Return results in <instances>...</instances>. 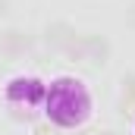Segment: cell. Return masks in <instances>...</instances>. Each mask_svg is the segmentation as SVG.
<instances>
[{
    "label": "cell",
    "mask_w": 135,
    "mask_h": 135,
    "mask_svg": "<svg viewBox=\"0 0 135 135\" xmlns=\"http://www.w3.org/2000/svg\"><path fill=\"white\" fill-rule=\"evenodd\" d=\"M44 110H47V123H54L57 129H79L91 110V98L79 79L60 75L47 85Z\"/></svg>",
    "instance_id": "6da1fadb"
},
{
    "label": "cell",
    "mask_w": 135,
    "mask_h": 135,
    "mask_svg": "<svg viewBox=\"0 0 135 135\" xmlns=\"http://www.w3.org/2000/svg\"><path fill=\"white\" fill-rule=\"evenodd\" d=\"M44 94H47V85H41L38 79H13L6 85V101L13 110H32L38 104H44Z\"/></svg>",
    "instance_id": "7a4b0ae2"
},
{
    "label": "cell",
    "mask_w": 135,
    "mask_h": 135,
    "mask_svg": "<svg viewBox=\"0 0 135 135\" xmlns=\"http://www.w3.org/2000/svg\"><path fill=\"white\" fill-rule=\"evenodd\" d=\"M79 41H82V60L88 63V69H104L107 60H110V41L107 35H98V32H79Z\"/></svg>",
    "instance_id": "3957f363"
},
{
    "label": "cell",
    "mask_w": 135,
    "mask_h": 135,
    "mask_svg": "<svg viewBox=\"0 0 135 135\" xmlns=\"http://www.w3.org/2000/svg\"><path fill=\"white\" fill-rule=\"evenodd\" d=\"M35 47V35L25 32V28H6V32H0V54L3 57H25V54H32Z\"/></svg>",
    "instance_id": "277c9868"
},
{
    "label": "cell",
    "mask_w": 135,
    "mask_h": 135,
    "mask_svg": "<svg viewBox=\"0 0 135 135\" xmlns=\"http://www.w3.org/2000/svg\"><path fill=\"white\" fill-rule=\"evenodd\" d=\"M75 35H79V32H75V25H72V22H66V19H54V22H47V25H44L41 38H44V44H47L50 50H60V54H63Z\"/></svg>",
    "instance_id": "5b68a950"
},
{
    "label": "cell",
    "mask_w": 135,
    "mask_h": 135,
    "mask_svg": "<svg viewBox=\"0 0 135 135\" xmlns=\"http://www.w3.org/2000/svg\"><path fill=\"white\" fill-rule=\"evenodd\" d=\"M119 85H123V91H119V113L132 116L135 113V72H126Z\"/></svg>",
    "instance_id": "8992f818"
},
{
    "label": "cell",
    "mask_w": 135,
    "mask_h": 135,
    "mask_svg": "<svg viewBox=\"0 0 135 135\" xmlns=\"http://www.w3.org/2000/svg\"><path fill=\"white\" fill-rule=\"evenodd\" d=\"M32 135H63V129H57L54 123H38L32 129Z\"/></svg>",
    "instance_id": "52a82bcc"
},
{
    "label": "cell",
    "mask_w": 135,
    "mask_h": 135,
    "mask_svg": "<svg viewBox=\"0 0 135 135\" xmlns=\"http://www.w3.org/2000/svg\"><path fill=\"white\" fill-rule=\"evenodd\" d=\"M126 28H132V32H135V0L126 6Z\"/></svg>",
    "instance_id": "ba28073f"
},
{
    "label": "cell",
    "mask_w": 135,
    "mask_h": 135,
    "mask_svg": "<svg viewBox=\"0 0 135 135\" xmlns=\"http://www.w3.org/2000/svg\"><path fill=\"white\" fill-rule=\"evenodd\" d=\"M9 9H13V6H9V0H0V19H6V16H9Z\"/></svg>",
    "instance_id": "9c48e42d"
},
{
    "label": "cell",
    "mask_w": 135,
    "mask_h": 135,
    "mask_svg": "<svg viewBox=\"0 0 135 135\" xmlns=\"http://www.w3.org/2000/svg\"><path fill=\"white\" fill-rule=\"evenodd\" d=\"M0 72H3V63H0Z\"/></svg>",
    "instance_id": "30bf717a"
},
{
    "label": "cell",
    "mask_w": 135,
    "mask_h": 135,
    "mask_svg": "<svg viewBox=\"0 0 135 135\" xmlns=\"http://www.w3.org/2000/svg\"><path fill=\"white\" fill-rule=\"evenodd\" d=\"M82 135H85V132H82Z\"/></svg>",
    "instance_id": "8fae6325"
}]
</instances>
